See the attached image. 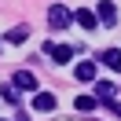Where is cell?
Masks as SVG:
<instances>
[{
	"mask_svg": "<svg viewBox=\"0 0 121 121\" xmlns=\"http://www.w3.org/2000/svg\"><path fill=\"white\" fill-rule=\"evenodd\" d=\"M26 37H30V30H26V26H15V30L4 33V40H8V44H22Z\"/></svg>",
	"mask_w": 121,
	"mask_h": 121,
	"instance_id": "10",
	"label": "cell"
},
{
	"mask_svg": "<svg viewBox=\"0 0 121 121\" xmlns=\"http://www.w3.org/2000/svg\"><path fill=\"white\" fill-rule=\"evenodd\" d=\"M0 95L8 99V103H11V106H15V103H18V88H11V84H8V88H0Z\"/></svg>",
	"mask_w": 121,
	"mask_h": 121,
	"instance_id": "12",
	"label": "cell"
},
{
	"mask_svg": "<svg viewBox=\"0 0 121 121\" xmlns=\"http://www.w3.org/2000/svg\"><path fill=\"white\" fill-rule=\"evenodd\" d=\"M114 18H117L114 4H110V0H99V22H103V26H114Z\"/></svg>",
	"mask_w": 121,
	"mask_h": 121,
	"instance_id": "8",
	"label": "cell"
},
{
	"mask_svg": "<svg viewBox=\"0 0 121 121\" xmlns=\"http://www.w3.org/2000/svg\"><path fill=\"white\" fill-rule=\"evenodd\" d=\"M33 110H55V95L52 92H37V95H33Z\"/></svg>",
	"mask_w": 121,
	"mask_h": 121,
	"instance_id": "4",
	"label": "cell"
},
{
	"mask_svg": "<svg viewBox=\"0 0 121 121\" xmlns=\"http://www.w3.org/2000/svg\"><path fill=\"white\" fill-rule=\"evenodd\" d=\"M73 22H77V26H84V30H95V26H99V18L92 15L88 8H81V11H73Z\"/></svg>",
	"mask_w": 121,
	"mask_h": 121,
	"instance_id": "5",
	"label": "cell"
},
{
	"mask_svg": "<svg viewBox=\"0 0 121 121\" xmlns=\"http://www.w3.org/2000/svg\"><path fill=\"white\" fill-rule=\"evenodd\" d=\"M73 106L88 114V110H95V106H99V99H95V95H77V103H73Z\"/></svg>",
	"mask_w": 121,
	"mask_h": 121,
	"instance_id": "11",
	"label": "cell"
},
{
	"mask_svg": "<svg viewBox=\"0 0 121 121\" xmlns=\"http://www.w3.org/2000/svg\"><path fill=\"white\" fill-rule=\"evenodd\" d=\"M77 81H95V62H77Z\"/></svg>",
	"mask_w": 121,
	"mask_h": 121,
	"instance_id": "9",
	"label": "cell"
},
{
	"mask_svg": "<svg viewBox=\"0 0 121 121\" xmlns=\"http://www.w3.org/2000/svg\"><path fill=\"white\" fill-rule=\"evenodd\" d=\"M114 92H117V84H114V81H99V84H95V99H99V103H110Z\"/></svg>",
	"mask_w": 121,
	"mask_h": 121,
	"instance_id": "6",
	"label": "cell"
},
{
	"mask_svg": "<svg viewBox=\"0 0 121 121\" xmlns=\"http://www.w3.org/2000/svg\"><path fill=\"white\" fill-rule=\"evenodd\" d=\"M11 84H15V88H22V92H30V88H37V77H33L30 70H18V73L11 77Z\"/></svg>",
	"mask_w": 121,
	"mask_h": 121,
	"instance_id": "3",
	"label": "cell"
},
{
	"mask_svg": "<svg viewBox=\"0 0 121 121\" xmlns=\"http://www.w3.org/2000/svg\"><path fill=\"white\" fill-rule=\"evenodd\" d=\"M99 62H103L106 70H121V52L117 48H106V52L99 55Z\"/></svg>",
	"mask_w": 121,
	"mask_h": 121,
	"instance_id": "7",
	"label": "cell"
},
{
	"mask_svg": "<svg viewBox=\"0 0 121 121\" xmlns=\"http://www.w3.org/2000/svg\"><path fill=\"white\" fill-rule=\"evenodd\" d=\"M44 52L52 55L55 62H70V59H73V48H70V44H44Z\"/></svg>",
	"mask_w": 121,
	"mask_h": 121,
	"instance_id": "2",
	"label": "cell"
},
{
	"mask_svg": "<svg viewBox=\"0 0 121 121\" xmlns=\"http://www.w3.org/2000/svg\"><path fill=\"white\" fill-rule=\"evenodd\" d=\"M48 22H52V30H66V26L73 22V11H70L66 4H52V8H48Z\"/></svg>",
	"mask_w": 121,
	"mask_h": 121,
	"instance_id": "1",
	"label": "cell"
}]
</instances>
